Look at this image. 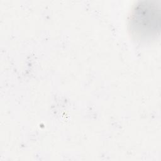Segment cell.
Wrapping results in <instances>:
<instances>
[{"mask_svg":"<svg viewBox=\"0 0 161 161\" xmlns=\"http://www.w3.org/2000/svg\"><path fill=\"white\" fill-rule=\"evenodd\" d=\"M160 14L156 4L141 3L135 6L131 16V30L138 37L147 38L156 35L159 26Z\"/></svg>","mask_w":161,"mask_h":161,"instance_id":"cell-1","label":"cell"}]
</instances>
